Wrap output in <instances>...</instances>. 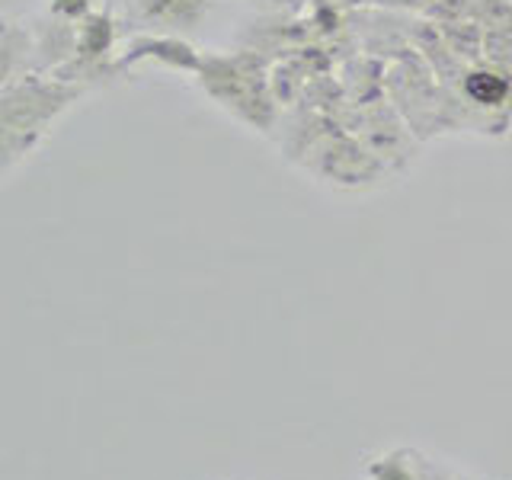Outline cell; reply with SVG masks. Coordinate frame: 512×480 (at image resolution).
I'll use <instances>...</instances> for the list:
<instances>
[{
	"instance_id": "cell-1",
	"label": "cell",
	"mask_w": 512,
	"mask_h": 480,
	"mask_svg": "<svg viewBox=\"0 0 512 480\" xmlns=\"http://www.w3.org/2000/svg\"><path fill=\"white\" fill-rule=\"evenodd\" d=\"M87 93V84H71L55 74H23L4 84L0 90V125H4V173L10 176L32 151L45 141L64 112H68L80 96Z\"/></svg>"
},
{
	"instance_id": "cell-2",
	"label": "cell",
	"mask_w": 512,
	"mask_h": 480,
	"mask_svg": "<svg viewBox=\"0 0 512 480\" xmlns=\"http://www.w3.org/2000/svg\"><path fill=\"white\" fill-rule=\"evenodd\" d=\"M196 80L221 109L247 122L253 132H269L276 122V93L256 55H205Z\"/></svg>"
},
{
	"instance_id": "cell-3",
	"label": "cell",
	"mask_w": 512,
	"mask_h": 480,
	"mask_svg": "<svg viewBox=\"0 0 512 480\" xmlns=\"http://www.w3.org/2000/svg\"><path fill=\"white\" fill-rule=\"evenodd\" d=\"M116 42H119V23L112 10H93L90 16L77 23V55L55 74L71 84H87V80L116 77Z\"/></svg>"
},
{
	"instance_id": "cell-4",
	"label": "cell",
	"mask_w": 512,
	"mask_h": 480,
	"mask_svg": "<svg viewBox=\"0 0 512 480\" xmlns=\"http://www.w3.org/2000/svg\"><path fill=\"white\" fill-rule=\"evenodd\" d=\"M304 154H311V170L324 183L343 186V189H362L378 183L384 173V160L372 151H365L359 141L346 135H324L317 138Z\"/></svg>"
},
{
	"instance_id": "cell-5",
	"label": "cell",
	"mask_w": 512,
	"mask_h": 480,
	"mask_svg": "<svg viewBox=\"0 0 512 480\" xmlns=\"http://www.w3.org/2000/svg\"><path fill=\"white\" fill-rule=\"evenodd\" d=\"M138 61H160L170 71L199 77L205 55H199L196 48L183 42L180 36H138L125 45L122 55H116V71L122 74L125 68H132Z\"/></svg>"
},
{
	"instance_id": "cell-6",
	"label": "cell",
	"mask_w": 512,
	"mask_h": 480,
	"mask_svg": "<svg viewBox=\"0 0 512 480\" xmlns=\"http://www.w3.org/2000/svg\"><path fill=\"white\" fill-rule=\"evenodd\" d=\"M461 93L468 106L484 109L487 116H500L512 106V71L493 61L474 64V68L461 74Z\"/></svg>"
},
{
	"instance_id": "cell-7",
	"label": "cell",
	"mask_w": 512,
	"mask_h": 480,
	"mask_svg": "<svg viewBox=\"0 0 512 480\" xmlns=\"http://www.w3.org/2000/svg\"><path fill=\"white\" fill-rule=\"evenodd\" d=\"M138 20L151 29L192 32L208 16V0H138Z\"/></svg>"
},
{
	"instance_id": "cell-8",
	"label": "cell",
	"mask_w": 512,
	"mask_h": 480,
	"mask_svg": "<svg viewBox=\"0 0 512 480\" xmlns=\"http://www.w3.org/2000/svg\"><path fill=\"white\" fill-rule=\"evenodd\" d=\"M0 55H4V84L23 74H36V36H32V26L4 20Z\"/></svg>"
},
{
	"instance_id": "cell-9",
	"label": "cell",
	"mask_w": 512,
	"mask_h": 480,
	"mask_svg": "<svg viewBox=\"0 0 512 480\" xmlns=\"http://www.w3.org/2000/svg\"><path fill=\"white\" fill-rule=\"evenodd\" d=\"M93 10H96L93 0H48V13L61 16V20H68V23H80Z\"/></svg>"
}]
</instances>
